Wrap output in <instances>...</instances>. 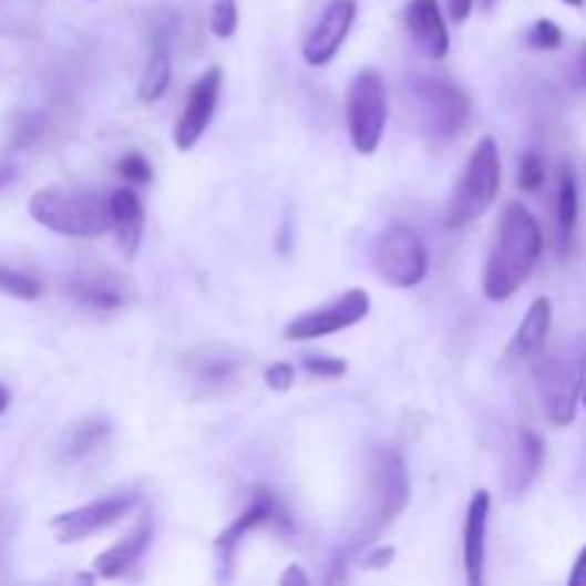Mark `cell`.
Instances as JSON below:
<instances>
[{"label":"cell","mask_w":586,"mask_h":586,"mask_svg":"<svg viewBox=\"0 0 586 586\" xmlns=\"http://www.w3.org/2000/svg\"><path fill=\"white\" fill-rule=\"evenodd\" d=\"M495 7V0H484V9H492Z\"/></svg>","instance_id":"obj_39"},{"label":"cell","mask_w":586,"mask_h":586,"mask_svg":"<svg viewBox=\"0 0 586 586\" xmlns=\"http://www.w3.org/2000/svg\"><path fill=\"white\" fill-rule=\"evenodd\" d=\"M544 455L546 452L541 435H535L532 430L515 432L504 472V490L510 492L512 498L530 490L532 481L538 477L541 466H544Z\"/></svg>","instance_id":"obj_15"},{"label":"cell","mask_w":586,"mask_h":586,"mask_svg":"<svg viewBox=\"0 0 586 586\" xmlns=\"http://www.w3.org/2000/svg\"><path fill=\"white\" fill-rule=\"evenodd\" d=\"M389 121L387 83L378 69H363L347 89V130L354 152L376 155Z\"/></svg>","instance_id":"obj_6"},{"label":"cell","mask_w":586,"mask_h":586,"mask_svg":"<svg viewBox=\"0 0 586 586\" xmlns=\"http://www.w3.org/2000/svg\"><path fill=\"white\" fill-rule=\"evenodd\" d=\"M586 381V335L578 341L564 343L553 352L541 354L535 363V387L544 401L546 418L555 426L573 423L575 410H578L580 392Z\"/></svg>","instance_id":"obj_4"},{"label":"cell","mask_w":586,"mask_h":586,"mask_svg":"<svg viewBox=\"0 0 586 586\" xmlns=\"http://www.w3.org/2000/svg\"><path fill=\"white\" fill-rule=\"evenodd\" d=\"M264 381L273 392H289L295 387V367L292 363H273L264 372Z\"/></svg>","instance_id":"obj_31"},{"label":"cell","mask_w":586,"mask_h":586,"mask_svg":"<svg viewBox=\"0 0 586 586\" xmlns=\"http://www.w3.org/2000/svg\"><path fill=\"white\" fill-rule=\"evenodd\" d=\"M392 561H395V549L392 546H376L372 553L363 555V566L367 569H387Z\"/></svg>","instance_id":"obj_32"},{"label":"cell","mask_w":586,"mask_h":586,"mask_svg":"<svg viewBox=\"0 0 586 586\" xmlns=\"http://www.w3.org/2000/svg\"><path fill=\"white\" fill-rule=\"evenodd\" d=\"M152 538H155V521H152L150 512L141 515L135 526H132L121 541L110 546V549H103L101 555L95 558V573L97 578H121L126 569L137 564V561L144 558L146 549L152 546Z\"/></svg>","instance_id":"obj_13"},{"label":"cell","mask_w":586,"mask_h":586,"mask_svg":"<svg viewBox=\"0 0 586 586\" xmlns=\"http://www.w3.org/2000/svg\"><path fill=\"white\" fill-rule=\"evenodd\" d=\"M240 363L235 358H206L198 369H195V381L204 389H224L226 383L238 378Z\"/></svg>","instance_id":"obj_23"},{"label":"cell","mask_w":586,"mask_h":586,"mask_svg":"<svg viewBox=\"0 0 586 586\" xmlns=\"http://www.w3.org/2000/svg\"><path fill=\"white\" fill-rule=\"evenodd\" d=\"M407 504H410L407 464L395 450L381 446L372 452V461H369V518L361 532L363 544L383 526L392 524L407 510Z\"/></svg>","instance_id":"obj_7"},{"label":"cell","mask_w":586,"mask_h":586,"mask_svg":"<svg viewBox=\"0 0 586 586\" xmlns=\"http://www.w3.org/2000/svg\"><path fill=\"white\" fill-rule=\"evenodd\" d=\"M304 369L315 378H341L347 376V361L343 358H329V354H307Z\"/></svg>","instance_id":"obj_30"},{"label":"cell","mask_w":586,"mask_h":586,"mask_svg":"<svg viewBox=\"0 0 586 586\" xmlns=\"http://www.w3.org/2000/svg\"><path fill=\"white\" fill-rule=\"evenodd\" d=\"M475 0H446V14H450L452 23H464L472 14Z\"/></svg>","instance_id":"obj_33"},{"label":"cell","mask_w":586,"mask_h":586,"mask_svg":"<svg viewBox=\"0 0 586 586\" xmlns=\"http://www.w3.org/2000/svg\"><path fill=\"white\" fill-rule=\"evenodd\" d=\"M172 83V61L164 43H157L152 52L150 63H146L141 83H137V101L141 103H157L166 95V89Z\"/></svg>","instance_id":"obj_22"},{"label":"cell","mask_w":586,"mask_h":586,"mask_svg":"<svg viewBox=\"0 0 586 586\" xmlns=\"http://www.w3.org/2000/svg\"><path fill=\"white\" fill-rule=\"evenodd\" d=\"M112 426L106 421H89L83 426H78V432L72 435V443H69V455L81 458L86 452H92L97 443H103L110 438Z\"/></svg>","instance_id":"obj_26"},{"label":"cell","mask_w":586,"mask_h":586,"mask_svg":"<svg viewBox=\"0 0 586 586\" xmlns=\"http://www.w3.org/2000/svg\"><path fill=\"white\" fill-rule=\"evenodd\" d=\"M403 95L410 101L415 126L430 141V146L452 144L470 123V97H466L464 89L446 81V78L412 75L403 86Z\"/></svg>","instance_id":"obj_3"},{"label":"cell","mask_w":586,"mask_h":586,"mask_svg":"<svg viewBox=\"0 0 586 586\" xmlns=\"http://www.w3.org/2000/svg\"><path fill=\"white\" fill-rule=\"evenodd\" d=\"M238 0H212L209 9V29L215 38L226 41V38H233L238 32Z\"/></svg>","instance_id":"obj_25"},{"label":"cell","mask_w":586,"mask_h":586,"mask_svg":"<svg viewBox=\"0 0 586 586\" xmlns=\"http://www.w3.org/2000/svg\"><path fill=\"white\" fill-rule=\"evenodd\" d=\"M569 586H586V546L578 553L573 564V573H569Z\"/></svg>","instance_id":"obj_35"},{"label":"cell","mask_w":586,"mask_h":586,"mask_svg":"<svg viewBox=\"0 0 586 586\" xmlns=\"http://www.w3.org/2000/svg\"><path fill=\"white\" fill-rule=\"evenodd\" d=\"M407 29L423 55L441 61L450 52V29L438 0H410L407 7Z\"/></svg>","instance_id":"obj_14"},{"label":"cell","mask_w":586,"mask_h":586,"mask_svg":"<svg viewBox=\"0 0 586 586\" xmlns=\"http://www.w3.org/2000/svg\"><path fill=\"white\" fill-rule=\"evenodd\" d=\"M492 498L486 490H477L466 506L464 524V569L466 584H484V558H486V524H490Z\"/></svg>","instance_id":"obj_16"},{"label":"cell","mask_w":586,"mask_h":586,"mask_svg":"<svg viewBox=\"0 0 586 586\" xmlns=\"http://www.w3.org/2000/svg\"><path fill=\"white\" fill-rule=\"evenodd\" d=\"M273 521H278V501H275L273 492L260 490L253 498V504L246 506L238 518H235L233 524L226 526L218 538H215V553L220 555V564L226 566L233 561L235 549H238L240 541H244L249 532L258 530V526L264 524H273Z\"/></svg>","instance_id":"obj_17"},{"label":"cell","mask_w":586,"mask_h":586,"mask_svg":"<svg viewBox=\"0 0 586 586\" xmlns=\"http://www.w3.org/2000/svg\"><path fill=\"white\" fill-rule=\"evenodd\" d=\"M137 501H141L137 492H115L106 498L89 501V504L75 506V510L61 512L49 521V530L55 532V538L61 544H78V541L92 538L97 532L110 530L117 521L126 518L137 506Z\"/></svg>","instance_id":"obj_10"},{"label":"cell","mask_w":586,"mask_h":586,"mask_svg":"<svg viewBox=\"0 0 586 586\" xmlns=\"http://www.w3.org/2000/svg\"><path fill=\"white\" fill-rule=\"evenodd\" d=\"M32 220L66 238H97L112 233L110 195L81 186H47L29 198Z\"/></svg>","instance_id":"obj_2"},{"label":"cell","mask_w":586,"mask_h":586,"mask_svg":"<svg viewBox=\"0 0 586 586\" xmlns=\"http://www.w3.org/2000/svg\"><path fill=\"white\" fill-rule=\"evenodd\" d=\"M526 43L532 49H541V52H553V49H558L564 43V32H561V27L555 21L541 18V21H535L526 29Z\"/></svg>","instance_id":"obj_27"},{"label":"cell","mask_w":586,"mask_h":586,"mask_svg":"<svg viewBox=\"0 0 586 586\" xmlns=\"http://www.w3.org/2000/svg\"><path fill=\"white\" fill-rule=\"evenodd\" d=\"M578 81L586 86V41L580 43V52H578Z\"/></svg>","instance_id":"obj_36"},{"label":"cell","mask_w":586,"mask_h":586,"mask_svg":"<svg viewBox=\"0 0 586 586\" xmlns=\"http://www.w3.org/2000/svg\"><path fill=\"white\" fill-rule=\"evenodd\" d=\"M278 584H280V586H307V584H309V575L304 573V569H300L298 564H292V566H289V569H287V573L280 575Z\"/></svg>","instance_id":"obj_34"},{"label":"cell","mask_w":586,"mask_h":586,"mask_svg":"<svg viewBox=\"0 0 586 586\" xmlns=\"http://www.w3.org/2000/svg\"><path fill=\"white\" fill-rule=\"evenodd\" d=\"M0 292L9 295V298L18 300H38L43 295L41 280L32 278V275L21 273V269H9V266H0Z\"/></svg>","instance_id":"obj_24"},{"label":"cell","mask_w":586,"mask_h":586,"mask_svg":"<svg viewBox=\"0 0 586 586\" xmlns=\"http://www.w3.org/2000/svg\"><path fill=\"white\" fill-rule=\"evenodd\" d=\"M9 403H12V392H9V389L0 383V415L9 410Z\"/></svg>","instance_id":"obj_37"},{"label":"cell","mask_w":586,"mask_h":586,"mask_svg":"<svg viewBox=\"0 0 586 586\" xmlns=\"http://www.w3.org/2000/svg\"><path fill=\"white\" fill-rule=\"evenodd\" d=\"M501 192V152L492 137H481L475 150L470 152V161L464 166V175L458 181V189L452 192L446 212H443V226L446 229H464L472 220L486 215Z\"/></svg>","instance_id":"obj_5"},{"label":"cell","mask_w":586,"mask_h":586,"mask_svg":"<svg viewBox=\"0 0 586 586\" xmlns=\"http://www.w3.org/2000/svg\"><path fill=\"white\" fill-rule=\"evenodd\" d=\"M372 266H376L378 278L389 287L412 289L430 273V253L415 229L407 224H392L376 238Z\"/></svg>","instance_id":"obj_8"},{"label":"cell","mask_w":586,"mask_h":586,"mask_svg":"<svg viewBox=\"0 0 586 586\" xmlns=\"http://www.w3.org/2000/svg\"><path fill=\"white\" fill-rule=\"evenodd\" d=\"M220 89H224V69L220 66L206 69L204 75L192 83L189 95H186V106L181 112V117H177L175 135H172L177 152H189L198 146L204 132L209 130L215 110H218Z\"/></svg>","instance_id":"obj_11"},{"label":"cell","mask_w":586,"mask_h":586,"mask_svg":"<svg viewBox=\"0 0 586 586\" xmlns=\"http://www.w3.org/2000/svg\"><path fill=\"white\" fill-rule=\"evenodd\" d=\"M117 175L132 181V184H150L155 172H152V164L141 152H126V155L117 161Z\"/></svg>","instance_id":"obj_29"},{"label":"cell","mask_w":586,"mask_h":586,"mask_svg":"<svg viewBox=\"0 0 586 586\" xmlns=\"http://www.w3.org/2000/svg\"><path fill=\"white\" fill-rule=\"evenodd\" d=\"M546 181V164L538 152H526L518 161V189L538 192Z\"/></svg>","instance_id":"obj_28"},{"label":"cell","mask_w":586,"mask_h":586,"mask_svg":"<svg viewBox=\"0 0 586 586\" xmlns=\"http://www.w3.org/2000/svg\"><path fill=\"white\" fill-rule=\"evenodd\" d=\"M354 18H358V3L354 0H332L321 12L312 32L307 34V41H304V49H300L304 61L309 66H327V63H332L335 55L347 43L349 32H352Z\"/></svg>","instance_id":"obj_12"},{"label":"cell","mask_w":586,"mask_h":586,"mask_svg":"<svg viewBox=\"0 0 586 586\" xmlns=\"http://www.w3.org/2000/svg\"><path fill=\"white\" fill-rule=\"evenodd\" d=\"M72 295L83 307L97 309V312H115L123 304V289L106 275H83L72 284Z\"/></svg>","instance_id":"obj_21"},{"label":"cell","mask_w":586,"mask_h":586,"mask_svg":"<svg viewBox=\"0 0 586 586\" xmlns=\"http://www.w3.org/2000/svg\"><path fill=\"white\" fill-rule=\"evenodd\" d=\"M575 224H578V186L569 166H561L558 195H555V238H558V253L566 255L573 246Z\"/></svg>","instance_id":"obj_20"},{"label":"cell","mask_w":586,"mask_h":586,"mask_svg":"<svg viewBox=\"0 0 586 586\" xmlns=\"http://www.w3.org/2000/svg\"><path fill=\"white\" fill-rule=\"evenodd\" d=\"M580 398H584V407H586V381H584V392H580Z\"/></svg>","instance_id":"obj_40"},{"label":"cell","mask_w":586,"mask_h":586,"mask_svg":"<svg viewBox=\"0 0 586 586\" xmlns=\"http://www.w3.org/2000/svg\"><path fill=\"white\" fill-rule=\"evenodd\" d=\"M549 327H553V300L546 298V295H538L524 312V321L518 323V329L512 335L510 349H506L510 358H515V361L535 358L544 349Z\"/></svg>","instance_id":"obj_19"},{"label":"cell","mask_w":586,"mask_h":586,"mask_svg":"<svg viewBox=\"0 0 586 586\" xmlns=\"http://www.w3.org/2000/svg\"><path fill=\"white\" fill-rule=\"evenodd\" d=\"M369 307H372V300L363 289H347L338 298L327 300L321 307L309 309V312L298 315L295 321H289L284 329V338L287 341H318L327 335L343 332V329L367 321Z\"/></svg>","instance_id":"obj_9"},{"label":"cell","mask_w":586,"mask_h":586,"mask_svg":"<svg viewBox=\"0 0 586 586\" xmlns=\"http://www.w3.org/2000/svg\"><path fill=\"white\" fill-rule=\"evenodd\" d=\"M110 209L117 246H121L123 258L132 260L141 249V238H144V204L135 195V189L123 186V189L110 192Z\"/></svg>","instance_id":"obj_18"},{"label":"cell","mask_w":586,"mask_h":586,"mask_svg":"<svg viewBox=\"0 0 586 586\" xmlns=\"http://www.w3.org/2000/svg\"><path fill=\"white\" fill-rule=\"evenodd\" d=\"M544 253V233L538 220L521 201L506 204L495 233V244L484 266V295L490 300H510L530 280L532 269Z\"/></svg>","instance_id":"obj_1"},{"label":"cell","mask_w":586,"mask_h":586,"mask_svg":"<svg viewBox=\"0 0 586 586\" xmlns=\"http://www.w3.org/2000/svg\"><path fill=\"white\" fill-rule=\"evenodd\" d=\"M561 3H566V7H573V9H584L586 7V0H561Z\"/></svg>","instance_id":"obj_38"}]
</instances>
